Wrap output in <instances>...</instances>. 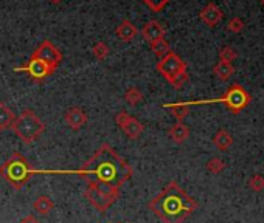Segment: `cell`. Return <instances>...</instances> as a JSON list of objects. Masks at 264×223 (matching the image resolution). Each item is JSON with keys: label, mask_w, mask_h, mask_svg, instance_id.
Wrapping results in <instances>:
<instances>
[{"label": "cell", "mask_w": 264, "mask_h": 223, "mask_svg": "<svg viewBox=\"0 0 264 223\" xmlns=\"http://www.w3.org/2000/svg\"><path fill=\"white\" fill-rule=\"evenodd\" d=\"M36 174H76L87 183V186L95 188L115 201L120 188L132 177L134 171L111 144L103 143L98 151L78 171H36Z\"/></svg>", "instance_id": "1"}, {"label": "cell", "mask_w": 264, "mask_h": 223, "mask_svg": "<svg viewBox=\"0 0 264 223\" xmlns=\"http://www.w3.org/2000/svg\"><path fill=\"white\" fill-rule=\"evenodd\" d=\"M148 206L163 223H184L198 209V201L190 197L178 181H169Z\"/></svg>", "instance_id": "2"}, {"label": "cell", "mask_w": 264, "mask_h": 223, "mask_svg": "<svg viewBox=\"0 0 264 223\" xmlns=\"http://www.w3.org/2000/svg\"><path fill=\"white\" fill-rule=\"evenodd\" d=\"M34 174H36V169H33L30 161L21 152H14L2 166H0V175H2L16 191H21Z\"/></svg>", "instance_id": "3"}, {"label": "cell", "mask_w": 264, "mask_h": 223, "mask_svg": "<svg viewBox=\"0 0 264 223\" xmlns=\"http://www.w3.org/2000/svg\"><path fill=\"white\" fill-rule=\"evenodd\" d=\"M224 104L227 110H230L233 115H238L239 112H242L250 103H252V96L250 93L238 83H235L232 87H228L225 90V93L218 98V99H205V101H190L188 106H201V104Z\"/></svg>", "instance_id": "4"}, {"label": "cell", "mask_w": 264, "mask_h": 223, "mask_svg": "<svg viewBox=\"0 0 264 223\" xmlns=\"http://www.w3.org/2000/svg\"><path fill=\"white\" fill-rule=\"evenodd\" d=\"M11 129L24 143L31 144L45 132V124L31 109H25L14 119Z\"/></svg>", "instance_id": "5"}, {"label": "cell", "mask_w": 264, "mask_h": 223, "mask_svg": "<svg viewBox=\"0 0 264 223\" xmlns=\"http://www.w3.org/2000/svg\"><path fill=\"white\" fill-rule=\"evenodd\" d=\"M155 70L162 74V76L166 79V81H171L175 74H179L182 71H187V64L184 62V59L179 56V54H175L172 50L163 56L157 65H155Z\"/></svg>", "instance_id": "6"}, {"label": "cell", "mask_w": 264, "mask_h": 223, "mask_svg": "<svg viewBox=\"0 0 264 223\" xmlns=\"http://www.w3.org/2000/svg\"><path fill=\"white\" fill-rule=\"evenodd\" d=\"M14 70H16V71H24V73H27L34 83H42V81H45L48 76H51L56 68H53L51 65H48L47 62H44V60L39 59V57L30 56V59H28L22 67H17V68H14Z\"/></svg>", "instance_id": "7"}, {"label": "cell", "mask_w": 264, "mask_h": 223, "mask_svg": "<svg viewBox=\"0 0 264 223\" xmlns=\"http://www.w3.org/2000/svg\"><path fill=\"white\" fill-rule=\"evenodd\" d=\"M115 123H117V126L123 130V133H125L129 139H137V138L143 133V130H145V126H143L137 118L131 116V115H129L128 112H125V110H121V112L117 113Z\"/></svg>", "instance_id": "8"}, {"label": "cell", "mask_w": 264, "mask_h": 223, "mask_svg": "<svg viewBox=\"0 0 264 223\" xmlns=\"http://www.w3.org/2000/svg\"><path fill=\"white\" fill-rule=\"evenodd\" d=\"M31 56L42 59L44 62H47V64L51 65L53 68H58L59 64L62 62V53H61V51L58 50V47H56L53 42H50V40H44V42L34 50V53H33Z\"/></svg>", "instance_id": "9"}, {"label": "cell", "mask_w": 264, "mask_h": 223, "mask_svg": "<svg viewBox=\"0 0 264 223\" xmlns=\"http://www.w3.org/2000/svg\"><path fill=\"white\" fill-rule=\"evenodd\" d=\"M84 195L87 200H89V203L100 212H106L108 208L114 203L112 198H109L108 195L101 194L100 191H97L95 188H91V186H87V189L84 191Z\"/></svg>", "instance_id": "10"}, {"label": "cell", "mask_w": 264, "mask_h": 223, "mask_svg": "<svg viewBox=\"0 0 264 223\" xmlns=\"http://www.w3.org/2000/svg\"><path fill=\"white\" fill-rule=\"evenodd\" d=\"M222 17H224V13H222L221 8H219L216 4H213V2L207 4V5L201 10V13H199V19H201L207 27H210V28H215V27L222 21Z\"/></svg>", "instance_id": "11"}, {"label": "cell", "mask_w": 264, "mask_h": 223, "mask_svg": "<svg viewBox=\"0 0 264 223\" xmlns=\"http://www.w3.org/2000/svg\"><path fill=\"white\" fill-rule=\"evenodd\" d=\"M64 119H65V123L68 124V127L72 130L82 129L87 124V121H89L85 112L81 107H70V109H67V112L64 113Z\"/></svg>", "instance_id": "12"}, {"label": "cell", "mask_w": 264, "mask_h": 223, "mask_svg": "<svg viewBox=\"0 0 264 223\" xmlns=\"http://www.w3.org/2000/svg\"><path fill=\"white\" fill-rule=\"evenodd\" d=\"M165 33L166 31H165L163 25L160 22H157V21H149L142 28V36L148 44H152V42H155L159 39H163Z\"/></svg>", "instance_id": "13"}, {"label": "cell", "mask_w": 264, "mask_h": 223, "mask_svg": "<svg viewBox=\"0 0 264 223\" xmlns=\"http://www.w3.org/2000/svg\"><path fill=\"white\" fill-rule=\"evenodd\" d=\"M115 34L121 42H132L137 37L138 30L131 21H121V24L115 28Z\"/></svg>", "instance_id": "14"}, {"label": "cell", "mask_w": 264, "mask_h": 223, "mask_svg": "<svg viewBox=\"0 0 264 223\" xmlns=\"http://www.w3.org/2000/svg\"><path fill=\"white\" fill-rule=\"evenodd\" d=\"M168 136L175 143V144H182L188 139L190 136V129L188 126H185L184 123H175L174 126L169 127L168 130Z\"/></svg>", "instance_id": "15"}, {"label": "cell", "mask_w": 264, "mask_h": 223, "mask_svg": "<svg viewBox=\"0 0 264 223\" xmlns=\"http://www.w3.org/2000/svg\"><path fill=\"white\" fill-rule=\"evenodd\" d=\"M165 109L171 112V115L178 119V123H182L190 115V106L188 103H175V104H165Z\"/></svg>", "instance_id": "16"}, {"label": "cell", "mask_w": 264, "mask_h": 223, "mask_svg": "<svg viewBox=\"0 0 264 223\" xmlns=\"http://www.w3.org/2000/svg\"><path fill=\"white\" fill-rule=\"evenodd\" d=\"M233 73H235V68H233V65L228 64V62L219 60V62L213 67V74H215V76H216L219 81H222V83L228 81V79L233 76Z\"/></svg>", "instance_id": "17"}, {"label": "cell", "mask_w": 264, "mask_h": 223, "mask_svg": "<svg viewBox=\"0 0 264 223\" xmlns=\"http://www.w3.org/2000/svg\"><path fill=\"white\" fill-rule=\"evenodd\" d=\"M213 144H215L216 149H219V151L225 152V151H228L230 146L233 144V138H232V135L225 129H221L213 136Z\"/></svg>", "instance_id": "18"}, {"label": "cell", "mask_w": 264, "mask_h": 223, "mask_svg": "<svg viewBox=\"0 0 264 223\" xmlns=\"http://www.w3.org/2000/svg\"><path fill=\"white\" fill-rule=\"evenodd\" d=\"M16 119L14 112L4 103H0V130L11 129L13 123Z\"/></svg>", "instance_id": "19"}, {"label": "cell", "mask_w": 264, "mask_h": 223, "mask_svg": "<svg viewBox=\"0 0 264 223\" xmlns=\"http://www.w3.org/2000/svg\"><path fill=\"white\" fill-rule=\"evenodd\" d=\"M53 208H55V203H53V200H51L48 195H41V197H38V198L34 200V203H33V209H34L38 214H41V215L50 214Z\"/></svg>", "instance_id": "20"}, {"label": "cell", "mask_w": 264, "mask_h": 223, "mask_svg": "<svg viewBox=\"0 0 264 223\" xmlns=\"http://www.w3.org/2000/svg\"><path fill=\"white\" fill-rule=\"evenodd\" d=\"M151 45V50L154 51V54L155 56H159L160 59L163 57V56H166L169 51H171V47H169V42L163 37V39H159V40H155V42H152V44H149Z\"/></svg>", "instance_id": "21"}, {"label": "cell", "mask_w": 264, "mask_h": 223, "mask_svg": "<svg viewBox=\"0 0 264 223\" xmlns=\"http://www.w3.org/2000/svg\"><path fill=\"white\" fill-rule=\"evenodd\" d=\"M125 99L129 106H138L143 101V93L137 87H129L125 92Z\"/></svg>", "instance_id": "22"}, {"label": "cell", "mask_w": 264, "mask_h": 223, "mask_svg": "<svg viewBox=\"0 0 264 223\" xmlns=\"http://www.w3.org/2000/svg\"><path fill=\"white\" fill-rule=\"evenodd\" d=\"M92 54H94V57H95L97 60H104V59L109 56V47H108V44L103 42V40L97 42V44L92 47Z\"/></svg>", "instance_id": "23"}, {"label": "cell", "mask_w": 264, "mask_h": 223, "mask_svg": "<svg viewBox=\"0 0 264 223\" xmlns=\"http://www.w3.org/2000/svg\"><path fill=\"white\" fill-rule=\"evenodd\" d=\"M236 57H238V53H236V50H235L233 47H230V45H225V47L221 48V51H219V60H222V62L232 64Z\"/></svg>", "instance_id": "24"}, {"label": "cell", "mask_w": 264, "mask_h": 223, "mask_svg": "<svg viewBox=\"0 0 264 223\" xmlns=\"http://www.w3.org/2000/svg\"><path fill=\"white\" fill-rule=\"evenodd\" d=\"M188 73L187 71H182V73H179V74H175V76L171 79V81H168L169 84H171V87L172 89H175V90H181L187 83H188Z\"/></svg>", "instance_id": "25"}, {"label": "cell", "mask_w": 264, "mask_h": 223, "mask_svg": "<svg viewBox=\"0 0 264 223\" xmlns=\"http://www.w3.org/2000/svg\"><path fill=\"white\" fill-rule=\"evenodd\" d=\"M247 186L253 191V192H261L264 191V177L259 175V174H255L249 178L247 181Z\"/></svg>", "instance_id": "26"}, {"label": "cell", "mask_w": 264, "mask_h": 223, "mask_svg": "<svg viewBox=\"0 0 264 223\" xmlns=\"http://www.w3.org/2000/svg\"><path fill=\"white\" fill-rule=\"evenodd\" d=\"M225 169V161L221 160V158H212L208 163H207V171L212 172V174H221L222 171Z\"/></svg>", "instance_id": "27"}, {"label": "cell", "mask_w": 264, "mask_h": 223, "mask_svg": "<svg viewBox=\"0 0 264 223\" xmlns=\"http://www.w3.org/2000/svg\"><path fill=\"white\" fill-rule=\"evenodd\" d=\"M142 2L154 13H160L168 4H169V0H142Z\"/></svg>", "instance_id": "28"}, {"label": "cell", "mask_w": 264, "mask_h": 223, "mask_svg": "<svg viewBox=\"0 0 264 223\" xmlns=\"http://www.w3.org/2000/svg\"><path fill=\"white\" fill-rule=\"evenodd\" d=\"M244 21L241 19V17H232L228 22H227V30L230 31V33H235V34H238V33H241L242 30H244Z\"/></svg>", "instance_id": "29"}, {"label": "cell", "mask_w": 264, "mask_h": 223, "mask_svg": "<svg viewBox=\"0 0 264 223\" xmlns=\"http://www.w3.org/2000/svg\"><path fill=\"white\" fill-rule=\"evenodd\" d=\"M19 223H39V220H38L34 215H27V217L21 218Z\"/></svg>", "instance_id": "30"}, {"label": "cell", "mask_w": 264, "mask_h": 223, "mask_svg": "<svg viewBox=\"0 0 264 223\" xmlns=\"http://www.w3.org/2000/svg\"><path fill=\"white\" fill-rule=\"evenodd\" d=\"M48 2H50V4H53V5H58V4H61V2H62V0H48Z\"/></svg>", "instance_id": "31"}, {"label": "cell", "mask_w": 264, "mask_h": 223, "mask_svg": "<svg viewBox=\"0 0 264 223\" xmlns=\"http://www.w3.org/2000/svg\"><path fill=\"white\" fill-rule=\"evenodd\" d=\"M258 2H259L261 5H264V0H258Z\"/></svg>", "instance_id": "32"}]
</instances>
